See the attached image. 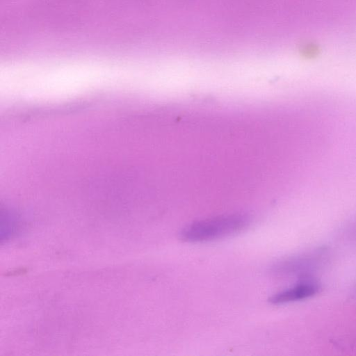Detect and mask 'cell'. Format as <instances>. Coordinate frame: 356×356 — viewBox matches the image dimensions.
Here are the masks:
<instances>
[{
    "label": "cell",
    "mask_w": 356,
    "mask_h": 356,
    "mask_svg": "<svg viewBox=\"0 0 356 356\" xmlns=\"http://www.w3.org/2000/svg\"><path fill=\"white\" fill-rule=\"evenodd\" d=\"M250 218L243 214H234L193 222L181 229L179 238L196 243L213 241L238 233L250 224Z\"/></svg>",
    "instance_id": "1"
},
{
    "label": "cell",
    "mask_w": 356,
    "mask_h": 356,
    "mask_svg": "<svg viewBox=\"0 0 356 356\" xmlns=\"http://www.w3.org/2000/svg\"><path fill=\"white\" fill-rule=\"evenodd\" d=\"M321 289L320 284L313 280H305L294 286L274 294L270 298L272 304L279 305L307 298Z\"/></svg>",
    "instance_id": "2"
}]
</instances>
